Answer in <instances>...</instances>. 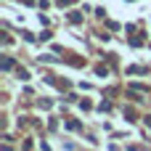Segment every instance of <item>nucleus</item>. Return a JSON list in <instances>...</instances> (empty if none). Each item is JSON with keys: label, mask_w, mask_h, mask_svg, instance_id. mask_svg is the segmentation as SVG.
I'll list each match as a JSON object with an SVG mask.
<instances>
[{"label": "nucleus", "mask_w": 151, "mask_h": 151, "mask_svg": "<svg viewBox=\"0 0 151 151\" xmlns=\"http://www.w3.org/2000/svg\"><path fill=\"white\" fill-rule=\"evenodd\" d=\"M146 125H149V127H151V117H146Z\"/></svg>", "instance_id": "f257e3e1"}]
</instances>
